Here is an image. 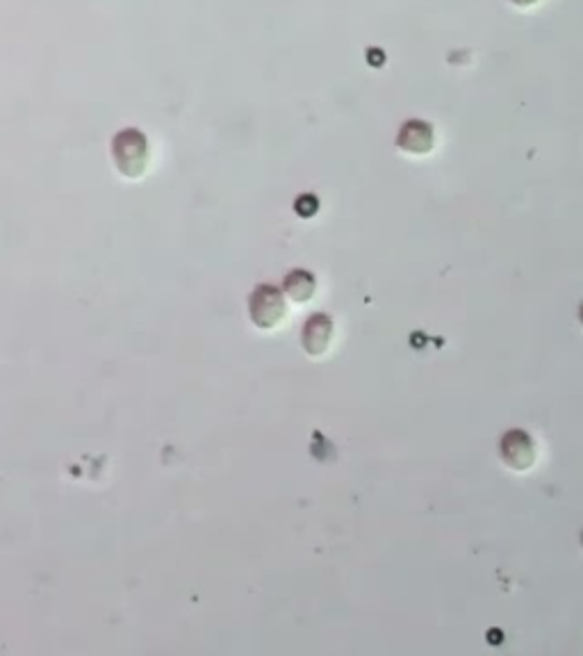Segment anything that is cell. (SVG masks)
<instances>
[{"label":"cell","mask_w":583,"mask_h":656,"mask_svg":"<svg viewBox=\"0 0 583 656\" xmlns=\"http://www.w3.org/2000/svg\"><path fill=\"white\" fill-rule=\"evenodd\" d=\"M112 162L123 178H142L149 169L151 160V146L149 137H146L139 128H123L112 137Z\"/></svg>","instance_id":"6da1fadb"},{"label":"cell","mask_w":583,"mask_h":656,"mask_svg":"<svg viewBox=\"0 0 583 656\" xmlns=\"http://www.w3.org/2000/svg\"><path fill=\"white\" fill-rule=\"evenodd\" d=\"M249 319L258 331H276L287 319V299L281 287L260 283L249 297Z\"/></svg>","instance_id":"7a4b0ae2"},{"label":"cell","mask_w":583,"mask_h":656,"mask_svg":"<svg viewBox=\"0 0 583 656\" xmlns=\"http://www.w3.org/2000/svg\"><path fill=\"white\" fill-rule=\"evenodd\" d=\"M499 458L511 472L524 474L533 470V465L538 461V445L531 438L529 431L524 429H508L499 438Z\"/></svg>","instance_id":"3957f363"},{"label":"cell","mask_w":583,"mask_h":656,"mask_svg":"<svg viewBox=\"0 0 583 656\" xmlns=\"http://www.w3.org/2000/svg\"><path fill=\"white\" fill-rule=\"evenodd\" d=\"M397 149L410 158H424L435 149V128L433 123L424 119H408L401 123L397 139H394Z\"/></svg>","instance_id":"277c9868"},{"label":"cell","mask_w":583,"mask_h":656,"mask_svg":"<svg viewBox=\"0 0 583 656\" xmlns=\"http://www.w3.org/2000/svg\"><path fill=\"white\" fill-rule=\"evenodd\" d=\"M335 335V324L331 315L312 313L306 317L301 328V347L310 358H322L331 347Z\"/></svg>","instance_id":"5b68a950"},{"label":"cell","mask_w":583,"mask_h":656,"mask_svg":"<svg viewBox=\"0 0 583 656\" xmlns=\"http://www.w3.org/2000/svg\"><path fill=\"white\" fill-rule=\"evenodd\" d=\"M281 290L287 301L297 303V306H306V303L315 299L317 278L312 276L308 269H292V272L283 278Z\"/></svg>","instance_id":"8992f818"},{"label":"cell","mask_w":583,"mask_h":656,"mask_svg":"<svg viewBox=\"0 0 583 656\" xmlns=\"http://www.w3.org/2000/svg\"><path fill=\"white\" fill-rule=\"evenodd\" d=\"M538 3H540V0H511V5L520 7V10H529V7L538 5Z\"/></svg>","instance_id":"52a82bcc"},{"label":"cell","mask_w":583,"mask_h":656,"mask_svg":"<svg viewBox=\"0 0 583 656\" xmlns=\"http://www.w3.org/2000/svg\"><path fill=\"white\" fill-rule=\"evenodd\" d=\"M577 319H579V326L583 328V301L579 303V313H577Z\"/></svg>","instance_id":"ba28073f"},{"label":"cell","mask_w":583,"mask_h":656,"mask_svg":"<svg viewBox=\"0 0 583 656\" xmlns=\"http://www.w3.org/2000/svg\"><path fill=\"white\" fill-rule=\"evenodd\" d=\"M579 545H581V549H583V529H581V536H579Z\"/></svg>","instance_id":"9c48e42d"}]
</instances>
